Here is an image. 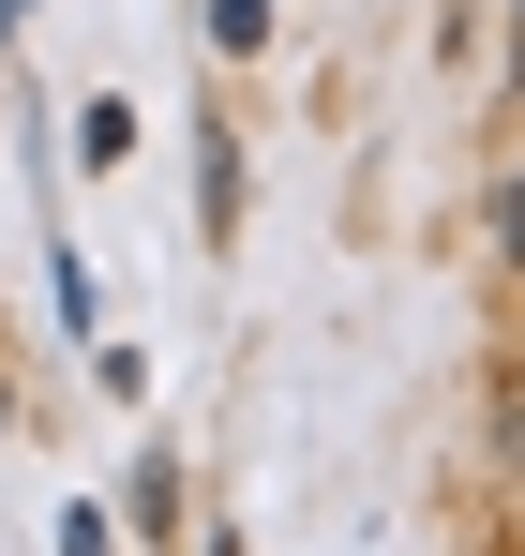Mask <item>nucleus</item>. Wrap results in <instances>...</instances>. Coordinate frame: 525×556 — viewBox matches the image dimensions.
I'll return each mask as SVG.
<instances>
[{"label": "nucleus", "mask_w": 525, "mask_h": 556, "mask_svg": "<svg viewBox=\"0 0 525 556\" xmlns=\"http://www.w3.org/2000/svg\"><path fill=\"white\" fill-rule=\"evenodd\" d=\"M210 46H226V61H256V46H270V0H210Z\"/></svg>", "instance_id": "obj_1"}, {"label": "nucleus", "mask_w": 525, "mask_h": 556, "mask_svg": "<svg viewBox=\"0 0 525 556\" xmlns=\"http://www.w3.org/2000/svg\"><path fill=\"white\" fill-rule=\"evenodd\" d=\"M511 76H525V15H511Z\"/></svg>", "instance_id": "obj_3"}, {"label": "nucleus", "mask_w": 525, "mask_h": 556, "mask_svg": "<svg viewBox=\"0 0 525 556\" xmlns=\"http://www.w3.org/2000/svg\"><path fill=\"white\" fill-rule=\"evenodd\" d=\"M496 241H511V271H525V181H511V195H496Z\"/></svg>", "instance_id": "obj_2"}]
</instances>
